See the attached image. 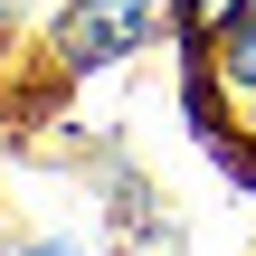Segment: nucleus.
Segmentation results:
<instances>
[{"label": "nucleus", "instance_id": "nucleus-1", "mask_svg": "<svg viewBox=\"0 0 256 256\" xmlns=\"http://www.w3.org/2000/svg\"><path fill=\"white\" fill-rule=\"evenodd\" d=\"M142 19H152V0H76L57 38H66V57H86V66H95V57H114Z\"/></svg>", "mask_w": 256, "mask_h": 256}, {"label": "nucleus", "instance_id": "nucleus-2", "mask_svg": "<svg viewBox=\"0 0 256 256\" xmlns=\"http://www.w3.org/2000/svg\"><path fill=\"white\" fill-rule=\"evenodd\" d=\"M209 10H228V0H200V19H209Z\"/></svg>", "mask_w": 256, "mask_h": 256}]
</instances>
